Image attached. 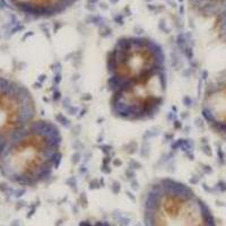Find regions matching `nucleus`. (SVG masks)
<instances>
[{"instance_id": "6e6d98bb", "label": "nucleus", "mask_w": 226, "mask_h": 226, "mask_svg": "<svg viewBox=\"0 0 226 226\" xmlns=\"http://www.w3.org/2000/svg\"><path fill=\"white\" fill-rule=\"evenodd\" d=\"M197 175H193V176L191 177V179H190V183H192V184H195V183H197V182H198L199 181V179H197Z\"/></svg>"}, {"instance_id": "2eb2a0df", "label": "nucleus", "mask_w": 226, "mask_h": 226, "mask_svg": "<svg viewBox=\"0 0 226 226\" xmlns=\"http://www.w3.org/2000/svg\"><path fill=\"white\" fill-rule=\"evenodd\" d=\"M158 135H160V128L154 127V128H150L145 131V133L143 135V140H152Z\"/></svg>"}, {"instance_id": "2f4dec72", "label": "nucleus", "mask_w": 226, "mask_h": 226, "mask_svg": "<svg viewBox=\"0 0 226 226\" xmlns=\"http://www.w3.org/2000/svg\"><path fill=\"white\" fill-rule=\"evenodd\" d=\"M147 8L149 9L150 11H154V13H161V11L164 10V6L163 5H147Z\"/></svg>"}, {"instance_id": "473e14b6", "label": "nucleus", "mask_w": 226, "mask_h": 226, "mask_svg": "<svg viewBox=\"0 0 226 226\" xmlns=\"http://www.w3.org/2000/svg\"><path fill=\"white\" fill-rule=\"evenodd\" d=\"M73 148L75 150H80V152H83L84 150V145L83 143L80 141L78 138H75L73 141Z\"/></svg>"}, {"instance_id": "c9c22d12", "label": "nucleus", "mask_w": 226, "mask_h": 226, "mask_svg": "<svg viewBox=\"0 0 226 226\" xmlns=\"http://www.w3.org/2000/svg\"><path fill=\"white\" fill-rule=\"evenodd\" d=\"M172 125H173V129L174 130H181V129L183 128V125H182V120L180 118L175 119L173 122H172Z\"/></svg>"}, {"instance_id": "6e6552de", "label": "nucleus", "mask_w": 226, "mask_h": 226, "mask_svg": "<svg viewBox=\"0 0 226 226\" xmlns=\"http://www.w3.org/2000/svg\"><path fill=\"white\" fill-rule=\"evenodd\" d=\"M171 65H172V68L175 69L176 71H180L184 68V63H183V60H182V54L180 53L179 50H175V51H172L171 52Z\"/></svg>"}, {"instance_id": "c756f323", "label": "nucleus", "mask_w": 226, "mask_h": 226, "mask_svg": "<svg viewBox=\"0 0 226 226\" xmlns=\"http://www.w3.org/2000/svg\"><path fill=\"white\" fill-rule=\"evenodd\" d=\"M80 111V108L79 106H75V105H70L69 108L66 109V112L68 115H78Z\"/></svg>"}, {"instance_id": "0eeeda50", "label": "nucleus", "mask_w": 226, "mask_h": 226, "mask_svg": "<svg viewBox=\"0 0 226 226\" xmlns=\"http://www.w3.org/2000/svg\"><path fill=\"white\" fill-rule=\"evenodd\" d=\"M216 23L219 36L226 41V4L224 5L222 11L216 16Z\"/></svg>"}, {"instance_id": "603ef678", "label": "nucleus", "mask_w": 226, "mask_h": 226, "mask_svg": "<svg viewBox=\"0 0 226 226\" xmlns=\"http://www.w3.org/2000/svg\"><path fill=\"white\" fill-rule=\"evenodd\" d=\"M86 8H87V9H88V10H89V11H92V13H93V11H95V10H96V6H95V5L87 4Z\"/></svg>"}, {"instance_id": "c03bdc74", "label": "nucleus", "mask_w": 226, "mask_h": 226, "mask_svg": "<svg viewBox=\"0 0 226 226\" xmlns=\"http://www.w3.org/2000/svg\"><path fill=\"white\" fill-rule=\"evenodd\" d=\"M184 156L188 158L189 161H193L195 160V154H193V149L192 150H188V152H184Z\"/></svg>"}, {"instance_id": "f03ea898", "label": "nucleus", "mask_w": 226, "mask_h": 226, "mask_svg": "<svg viewBox=\"0 0 226 226\" xmlns=\"http://www.w3.org/2000/svg\"><path fill=\"white\" fill-rule=\"evenodd\" d=\"M144 226H217L212 209L188 184L172 177L154 180L143 201Z\"/></svg>"}, {"instance_id": "20e7f679", "label": "nucleus", "mask_w": 226, "mask_h": 226, "mask_svg": "<svg viewBox=\"0 0 226 226\" xmlns=\"http://www.w3.org/2000/svg\"><path fill=\"white\" fill-rule=\"evenodd\" d=\"M167 86L166 68L112 93L110 111L125 121H146L160 112Z\"/></svg>"}, {"instance_id": "39448f33", "label": "nucleus", "mask_w": 226, "mask_h": 226, "mask_svg": "<svg viewBox=\"0 0 226 226\" xmlns=\"http://www.w3.org/2000/svg\"><path fill=\"white\" fill-rule=\"evenodd\" d=\"M36 113L31 90L17 80L0 76V155L11 138L35 120Z\"/></svg>"}, {"instance_id": "5fc2aeb1", "label": "nucleus", "mask_w": 226, "mask_h": 226, "mask_svg": "<svg viewBox=\"0 0 226 226\" xmlns=\"http://www.w3.org/2000/svg\"><path fill=\"white\" fill-rule=\"evenodd\" d=\"M100 8H101V9H103V10H108L109 6L105 4V2H101V4H100Z\"/></svg>"}, {"instance_id": "37998d69", "label": "nucleus", "mask_w": 226, "mask_h": 226, "mask_svg": "<svg viewBox=\"0 0 226 226\" xmlns=\"http://www.w3.org/2000/svg\"><path fill=\"white\" fill-rule=\"evenodd\" d=\"M164 140H166V141L174 140V132H165L164 133Z\"/></svg>"}, {"instance_id": "e433bc0d", "label": "nucleus", "mask_w": 226, "mask_h": 226, "mask_svg": "<svg viewBox=\"0 0 226 226\" xmlns=\"http://www.w3.org/2000/svg\"><path fill=\"white\" fill-rule=\"evenodd\" d=\"M70 105H73V103H71V98H70L69 96H66L62 101V108L66 110V109L69 108Z\"/></svg>"}, {"instance_id": "052dcab7", "label": "nucleus", "mask_w": 226, "mask_h": 226, "mask_svg": "<svg viewBox=\"0 0 226 226\" xmlns=\"http://www.w3.org/2000/svg\"><path fill=\"white\" fill-rule=\"evenodd\" d=\"M79 79V73H73V81L75 80V81H77V80Z\"/></svg>"}, {"instance_id": "864d4df0", "label": "nucleus", "mask_w": 226, "mask_h": 226, "mask_svg": "<svg viewBox=\"0 0 226 226\" xmlns=\"http://www.w3.org/2000/svg\"><path fill=\"white\" fill-rule=\"evenodd\" d=\"M202 125H204V121H202L201 118L196 119V125H197V127H199V128H200V125L202 127Z\"/></svg>"}, {"instance_id": "bf43d9fd", "label": "nucleus", "mask_w": 226, "mask_h": 226, "mask_svg": "<svg viewBox=\"0 0 226 226\" xmlns=\"http://www.w3.org/2000/svg\"><path fill=\"white\" fill-rule=\"evenodd\" d=\"M202 170L205 171L206 173H209V172H212V169H209L208 165H205V167H202Z\"/></svg>"}, {"instance_id": "a18cd8bd", "label": "nucleus", "mask_w": 226, "mask_h": 226, "mask_svg": "<svg viewBox=\"0 0 226 226\" xmlns=\"http://www.w3.org/2000/svg\"><path fill=\"white\" fill-rule=\"evenodd\" d=\"M62 26H63V25H62V23H61V22H56V23L53 24V33H57V32L59 31V30L62 27Z\"/></svg>"}, {"instance_id": "f704fd0d", "label": "nucleus", "mask_w": 226, "mask_h": 226, "mask_svg": "<svg viewBox=\"0 0 226 226\" xmlns=\"http://www.w3.org/2000/svg\"><path fill=\"white\" fill-rule=\"evenodd\" d=\"M61 81H62V73H54V75H53V83H52V85L59 86L60 84H61Z\"/></svg>"}, {"instance_id": "3c124183", "label": "nucleus", "mask_w": 226, "mask_h": 226, "mask_svg": "<svg viewBox=\"0 0 226 226\" xmlns=\"http://www.w3.org/2000/svg\"><path fill=\"white\" fill-rule=\"evenodd\" d=\"M135 33L138 35V36H140V35L144 33V30L141 27H138V26H136V27H135Z\"/></svg>"}, {"instance_id": "7ed1b4c3", "label": "nucleus", "mask_w": 226, "mask_h": 226, "mask_svg": "<svg viewBox=\"0 0 226 226\" xmlns=\"http://www.w3.org/2000/svg\"><path fill=\"white\" fill-rule=\"evenodd\" d=\"M165 52L158 42L144 36H123L106 54L108 89L112 93L146 78L165 67Z\"/></svg>"}, {"instance_id": "ea45409f", "label": "nucleus", "mask_w": 226, "mask_h": 226, "mask_svg": "<svg viewBox=\"0 0 226 226\" xmlns=\"http://www.w3.org/2000/svg\"><path fill=\"white\" fill-rule=\"evenodd\" d=\"M90 156H92V153H90V152H84V154H83V162L84 163L83 164H86L87 165V163H88L89 160H90Z\"/></svg>"}, {"instance_id": "aec40b11", "label": "nucleus", "mask_w": 226, "mask_h": 226, "mask_svg": "<svg viewBox=\"0 0 226 226\" xmlns=\"http://www.w3.org/2000/svg\"><path fill=\"white\" fill-rule=\"evenodd\" d=\"M71 164L73 165H78V164L83 161V152H80V150H75L71 155Z\"/></svg>"}, {"instance_id": "72a5a7b5", "label": "nucleus", "mask_w": 226, "mask_h": 226, "mask_svg": "<svg viewBox=\"0 0 226 226\" xmlns=\"http://www.w3.org/2000/svg\"><path fill=\"white\" fill-rule=\"evenodd\" d=\"M70 129H71V136L75 138H78V136L80 135V131H81L80 125H75V127H71Z\"/></svg>"}, {"instance_id": "412c9836", "label": "nucleus", "mask_w": 226, "mask_h": 226, "mask_svg": "<svg viewBox=\"0 0 226 226\" xmlns=\"http://www.w3.org/2000/svg\"><path fill=\"white\" fill-rule=\"evenodd\" d=\"M158 28H160V31L163 32V33H166V34H170L171 33V27L167 25L166 21H165L164 18L160 19V22H158Z\"/></svg>"}, {"instance_id": "680f3d73", "label": "nucleus", "mask_w": 226, "mask_h": 226, "mask_svg": "<svg viewBox=\"0 0 226 226\" xmlns=\"http://www.w3.org/2000/svg\"><path fill=\"white\" fill-rule=\"evenodd\" d=\"M98 0H87V4H90V5H95L97 2Z\"/></svg>"}, {"instance_id": "9d476101", "label": "nucleus", "mask_w": 226, "mask_h": 226, "mask_svg": "<svg viewBox=\"0 0 226 226\" xmlns=\"http://www.w3.org/2000/svg\"><path fill=\"white\" fill-rule=\"evenodd\" d=\"M123 150L128 155H135L139 152V145L137 143V140H130L123 146Z\"/></svg>"}, {"instance_id": "423d86ee", "label": "nucleus", "mask_w": 226, "mask_h": 226, "mask_svg": "<svg viewBox=\"0 0 226 226\" xmlns=\"http://www.w3.org/2000/svg\"><path fill=\"white\" fill-rule=\"evenodd\" d=\"M201 115L216 135L226 139V69L206 85L201 101Z\"/></svg>"}, {"instance_id": "13d9d810", "label": "nucleus", "mask_w": 226, "mask_h": 226, "mask_svg": "<svg viewBox=\"0 0 226 226\" xmlns=\"http://www.w3.org/2000/svg\"><path fill=\"white\" fill-rule=\"evenodd\" d=\"M46 78H48L46 75H41V76H40V81H41V83H44L45 80H46Z\"/></svg>"}, {"instance_id": "a19ab883", "label": "nucleus", "mask_w": 226, "mask_h": 226, "mask_svg": "<svg viewBox=\"0 0 226 226\" xmlns=\"http://www.w3.org/2000/svg\"><path fill=\"white\" fill-rule=\"evenodd\" d=\"M201 150L206 154V155H207V156H210V155H212V150L209 149V146H208V144L207 143H205L201 146Z\"/></svg>"}, {"instance_id": "a211bd4d", "label": "nucleus", "mask_w": 226, "mask_h": 226, "mask_svg": "<svg viewBox=\"0 0 226 226\" xmlns=\"http://www.w3.org/2000/svg\"><path fill=\"white\" fill-rule=\"evenodd\" d=\"M182 56L184 57L188 61H191L192 59H195V52H193V46L189 44L184 49V51L182 52Z\"/></svg>"}, {"instance_id": "5701e85b", "label": "nucleus", "mask_w": 226, "mask_h": 226, "mask_svg": "<svg viewBox=\"0 0 226 226\" xmlns=\"http://www.w3.org/2000/svg\"><path fill=\"white\" fill-rule=\"evenodd\" d=\"M50 69H51V71L53 73V75H54V73H59L62 71V65H61L60 61L56 60V61L50 66Z\"/></svg>"}, {"instance_id": "4d7b16f0", "label": "nucleus", "mask_w": 226, "mask_h": 226, "mask_svg": "<svg viewBox=\"0 0 226 226\" xmlns=\"http://www.w3.org/2000/svg\"><path fill=\"white\" fill-rule=\"evenodd\" d=\"M183 13H184V7H183V5H180V9H179V15H180V16H182V15H183Z\"/></svg>"}, {"instance_id": "9b49d317", "label": "nucleus", "mask_w": 226, "mask_h": 226, "mask_svg": "<svg viewBox=\"0 0 226 226\" xmlns=\"http://www.w3.org/2000/svg\"><path fill=\"white\" fill-rule=\"evenodd\" d=\"M152 145H150V140H143L141 145L139 146V155L141 158H147L149 157L150 152H152Z\"/></svg>"}, {"instance_id": "ddd939ff", "label": "nucleus", "mask_w": 226, "mask_h": 226, "mask_svg": "<svg viewBox=\"0 0 226 226\" xmlns=\"http://www.w3.org/2000/svg\"><path fill=\"white\" fill-rule=\"evenodd\" d=\"M104 18L100 16V15H94V14H90L86 19V23L87 24H94L96 25L97 27H100L102 24H104Z\"/></svg>"}, {"instance_id": "f257e3e1", "label": "nucleus", "mask_w": 226, "mask_h": 226, "mask_svg": "<svg viewBox=\"0 0 226 226\" xmlns=\"http://www.w3.org/2000/svg\"><path fill=\"white\" fill-rule=\"evenodd\" d=\"M62 135L51 120L35 119L14 136L0 155V174L23 188L48 181L62 161Z\"/></svg>"}, {"instance_id": "4be33fe9", "label": "nucleus", "mask_w": 226, "mask_h": 226, "mask_svg": "<svg viewBox=\"0 0 226 226\" xmlns=\"http://www.w3.org/2000/svg\"><path fill=\"white\" fill-rule=\"evenodd\" d=\"M125 179L129 181L133 180V179H136V176H137V171L131 169V167H127L125 170Z\"/></svg>"}, {"instance_id": "393cba45", "label": "nucleus", "mask_w": 226, "mask_h": 226, "mask_svg": "<svg viewBox=\"0 0 226 226\" xmlns=\"http://www.w3.org/2000/svg\"><path fill=\"white\" fill-rule=\"evenodd\" d=\"M182 104L188 109L192 108V106H193V98H192L190 95H184V96L182 97Z\"/></svg>"}, {"instance_id": "c85d7f7f", "label": "nucleus", "mask_w": 226, "mask_h": 226, "mask_svg": "<svg viewBox=\"0 0 226 226\" xmlns=\"http://www.w3.org/2000/svg\"><path fill=\"white\" fill-rule=\"evenodd\" d=\"M66 183L69 185L70 188L73 189V191H77V179L75 176H69L68 179L66 180Z\"/></svg>"}, {"instance_id": "79ce46f5", "label": "nucleus", "mask_w": 226, "mask_h": 226, "mask_svg": "<svg viewBox=\"0 0 226 226\" xmlns=\"http://www.w3.org/2000/svg\"><path fill=\"white\" fill-rule=\"evenodd\" d=\"M111 165L113 167H119V166H121L122 165V161L120 160V158H118V157H114L113 160H112L111 162Z\"/></svg>"}, {"instance_id": "49530a36", "label": "nucleus", "mask_w": 226, "mask_h": 226, "mask_svg": "<svg viewBox=\"0 0 226 226\" xmlns=\"http://www.w3.org/2000/svg\"><path fill=\"white\" fill-rule=\"evenodd\" d=\"M130 184H131V188L133 190H137V189L139 188V182L137 181V179H133V180L130 181Z\"/></svg>"}, {"instance_id": "bb28decb", "label": "nucleus", "mask_w": 226, "mask_h": 226, "mask_svg": "<svg viewBox=\"0 0 226 226\" xmlns=\"http://www.w3.org/2000/svg\"><path fill=\"white\" fill-rule=\"evenodd\" d=\"M173 21H174V25H175L176 30H179V31L183 30L184 23H183V19L181 18V16H175V17H173Z\"/></svg>"}, {"instance_id": "6ab92c4d", "label": "nucleus", "mask_w": 226, "mask_h": 226, "mask_svg": "<svg viewBox=\"0 0 226 226\" xmlns=\"http://www.w3.org/2000/svg\"><path fill=\"white\" fill-rule=\"evenodd\" d=\"M104 184V180L103 179H97L94 177L93 180L89 181V189L90 190H95V189H100Z\"/></svg>"}, {"instance_id": "b1692460", "label": "nucleus", "mask_w": 226, "mask_h": 226, "mask_svg": "<svg viewBox=\"0 0 226 226\" xmlns=\"http://www.w3.org/2000/svg\"><path fill=\"white\" fill-rule=\"evenodd\" d=\"M128 167H131V169L137 171V170H141L143 165H141V163H140L139 161L135 160V158H130L128 161Z\"/></svg>"}, {"instance_id": "69168bd1", "label": "nucleus", "mask_w": 226, "mask_h": 226, "mask_svg": "<svg viewBox=\"0 0 226 226\" xmlns=\"http://www.w3.org/2000/svg\"><path fill=\"white\" fill-rule=\"evenodd\" d=\"M147 2H150V1H153V0H146Z\"/></svg>"}, {"instance_id": "4468645a", "label": "nucleus", "mask_w": 226, "mask_h": 226, "mask_svg": "<svg viewBox=\"0 0 226 226\" xmlns=\"http://www.w3.org/2000/svg\"><path fill=\"white\" fill-rule=\"evenodd\" d=\"M113 33V30H112L108 24H102L100 27H98V34L102 38H110Z\"/></svg>"}, {"instance_id": "09e8293b", "label": "nucleus", "mask_w": 226, "mask_h": 226, "mask_svg": "<svg viewBox=\"0 0 226 226\" xmlns=\"http://www.w3.org/2000/svg\"><path fill=\"white\" fill-rule=\"evenodd\" d=\"M121 13L123 14V16H125V17H127V16H130V15H131V10H130L129 6H127V7L123 8V10H122Z\"/></svg>"}, {"instance_id": "1a4fd4ad", "label": "nucleus", "mask_w": 226, "mask_h": 226, "mask_svg": "<svg viewBox=\"0 0 226 226\" xmlns=\"http://www.w3.org/2000/svg\"><path fill=\"white\" fill-rule=\"evenodd\" d=\"M54 120H56V122L58 123V125H62V127H65V128H67V129H70L71 127H73V123H71V121H70V119L68 118L66 114H63L62 112H58V113H56V115H54Z\"/></svg>"}, {"instance_id": "338daca9", "label": "nucleus", "mask_w": 226, "mask_h": 226, "mask_svg": "<svg viewBox=\"0 0 226 226\" xmlns=\"http://www.w3.org/2000/svg\"><path fill=\"white\" fill-rule=\"evenodd\" d=\"M182 1H183V0H179V2H182Z\"/></svg>"}, {"instance_id": "7c9ffc66", "label": "nucleus", "mask_w": 226, "mask_h": 226, "mask_svg": "<svg viewBox=\"0 0 226 226\" xmlns=\"http://www.w3.org/2000/svg\"><path fill=\"white\" fill-rule=\"evenodd\" d=\"M113 21H114V23L117 25L122 26V25L125 24V16H123L122 13H119V14H117V15L113 16Z\"/></svg>"}, {"instance_id": "cd10ccee", "label": "nucleus", "mask_w": 226, "mask_h": 226, "mask_svg": "<svg viewBox=\"0 0 226 226\" xmlns=\"http://www.w3.org/2000/svg\"><path fill=\"white\" fill-rule=\"evenodd\" d=\"M111 191L114 193V195H117V193H119V192L121 191V183L119 182V181L117 180H113L111 183Z\"/></svg>"}, {"instance_id": "0e129e2a", "label": "nucleus", "mask_w": 226, "mask_h": 226, "mask_svg": "<svg viewBox=\"0 0 226 226\" xmlns=\"http://www.w3.org/2000/svg\"><path fill=\"white\" fill-rule=\"evenodd\" d=\"M110 2H111L112 5H117L119 2V0H110Z\"/></svg>"}, {"instance_id": "de8ad7c7", "label": "nucleus", "mask_w": 226, "mask_h": 226, "mask_svg": "<svg viewBox=\"0 0 226 226\" xmlns=\"http://www.w3.org/2000/svg\"><path fill=\"white\" fill-rule=\"evenodd\" d=\"M189 115H190V114H189L188 111H183V112H181V113H180V117H179V118H180L182 121H185V120L189 118Z\"/></svg>"}, {"instance_id": "4c0bfd02", "label": "nucleus", "mask_w": 226, "mask_h": 226, "mask_svg": "<svg viewBox=\"0 0 226 226\" xmlns=\"http://www.w3.org/2000/svg\"><path fill=\"white\" fill-rule=\"evenodd\" d=\"M92 100H93V95H90L89 93H85L80 96V101L83 102H90Z\"/></svg>"}, {"instance_id": "8fccbe9b", "label": "nucleus", "mask_w": 226, "mask_h": 226, "mask_svg": "<svg viewBox=\"0 0 226 226\" xmlns=\"http://www.w3.org/2000/svg\"><path fill=\"white\" fill-rule=\"evenodd\" d=\"M87 111H88V108H85V109H80V111H79V113L80 114H78L77 115V118L78 119H80V118H83L84 115H86V113H87Z\"/></svg>"}, {"instance_id": "e2e57ef3", "label": "nucleus", "mask_w": 226, "mask_h": 226, "mask_svg": "<svg viewBox=\"0 0 226 226\" xmlns=\"http://www.w3.org/2000/svg\"><path fill=\"white\" fill-rule=\"evenodd\" d=\"M171 110H172V112H174V113H177V108L175 105H172V106H171Z\"/></svg>"}, {"instance_id": "a878e982", "label": "nucleus", "mask_w": 226, "mask_h": 226, "mask_svg": "<svg viewBox=\"0 0 226 226\" xmlns=\"http://www.w3.org/2000/svg\"><path fill=\"white\" fill-rule=\"evenodd\" d=\"M51 98H52V102L53 103H59L61 101V98H62V94H61V92L59 90V88H57L52 92V95H51Z\"/></svg>"}, {"instance_id": "dca6fc26", "label": "nucleus", "mask_w": 226, "mask_h": 226, "mask_svg": "<svg viewBox=\"0 0 226 226\" xmlns=\"http://www.w3.org/2000/svg\"><path fill=\"white\" fill-rule=\"evenodd\" d=\"M71 60H73V66L78 69L79 66L81 65V61H83V53H81V51H80V50L73 51Z\"/></svg>"}, {"instance_id": "f3484780", "label": "nucleus", "mask_w": 226, "mask_h": 226, "mask_svg": "<svg viewBox=\"0 0 226 226\" xmlns=\"http://www.w3.org/2000/svg\"><path fill=\"white\" fill-rule=\"evenodd\" d=\"M80 226H117V225L108 222V220H96V222H94V223L86 220V222L80 223Z\"/></svg>"}, {"instance_id": "f8f14e48", "label": "nucleus", "mask_w": 226, "mask_h": 226, "mask_svg": "<svg viewBox=\"0 0 226 226\" xmlns=\"http://www.w3.org/2000/svg\"><path fill=\"white\" fill-rule=\"evenodd\" d=\"M98 148L101 149L104 156H111L112 158L115 157V150L113 149V146L110 145V144H102V145L98 146Z\"/></svg>"}, {"instance_id": "58836bf2", "label": "nucleus", "mask_w": 226, "mask_h": 226, "mask_svg": "<svg viewBox=\"0 0 226 226\" xmlns=\"http://www.w3.org/2000/svg\"><path fill=\"white\" fill-rule=\"evenodd\" d=\"M78 172H79L80 175H87V173H88V169H87L86 164H81L80 167L78 169Z\"/></svg>"}]
</instances>
